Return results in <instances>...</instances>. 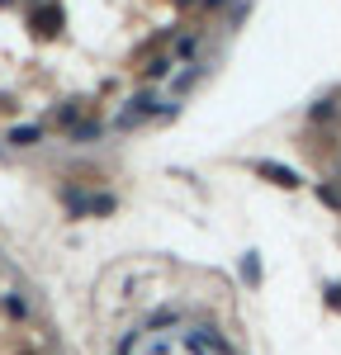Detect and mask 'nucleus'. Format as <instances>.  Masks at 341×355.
I'll list each match as a JSON object with an SVG mask.
<instances>
[{
    "mask_svg": "<svg viewBox=\"0 0 341 355\" xmlns=\"http://www.w3.org/2000/svg\"><path fill=\"white\" fill-rule=\"evenodd\" d=\"M123 355H227V346L204 327H185V331H147L138 341H128Z\"/></svg>",
    "mask_w": 341,
    "mask_h": 355,
    "instance_id": "obj_1",
    "label": "nucleus"
},
{
    "mask_svg": "<svg viewBox=\"0 0 341 355\" xmlns=\"http://www.w3.org/2000/svg\"><path fill=\"white\" fill-rule=\"evenodd\" d=\"M261 175H265V180H275V185H284V190H294V185H299V175H294V171H289V166H261Z\"/></svg>",
    "mask_w": 341,
    "mask_h": 355,
    "instance_id": "obj_2",
    "label": "nucleus"
},
{
    "mask_svg": "<svg viewBox=\"0 0 341 355\" xmlns=\"http://www.w3.org/2000/svg\"><path fill=\"white\" fill-rule=\"evenodd\" d=\"M33 24H38V33H57L62 15H57V10H38V15H33Z\"/></svg>",
    "mask_w": 341,
    "mask_h": 355,
    "instance_id": "obj_3",
    "label": "nucleus"
},
{
    "mask_svg": "<svg viewBox=\"0 0 341 355\" xmlns=\"http://www.w3.org/2000/svg\"><path fill=\"white\" fill-rule=\"evenodd\" d=\"M15 142L24 147V142H38V128H15Z\"/></svg>",
    "mask_w": 341,
    "mask_h": 355,
    "instance_id": "obj_4",
    "label": "nucleus"
},
{
    "mask_svg": "<svg viewBox=\"0 0 341 355\" xmlns=\"http://www.w3.org/2000/svg\"><path fill=\"white\" fill-rule=\"evenodd\" d=\"M327 308H341V289H327Z\"/></svg>",
    "mask_w": 341,
    "mask_h": 355,
    "instance_id": "obj_5",
    "label": "nucleus"
}]
</instances>
